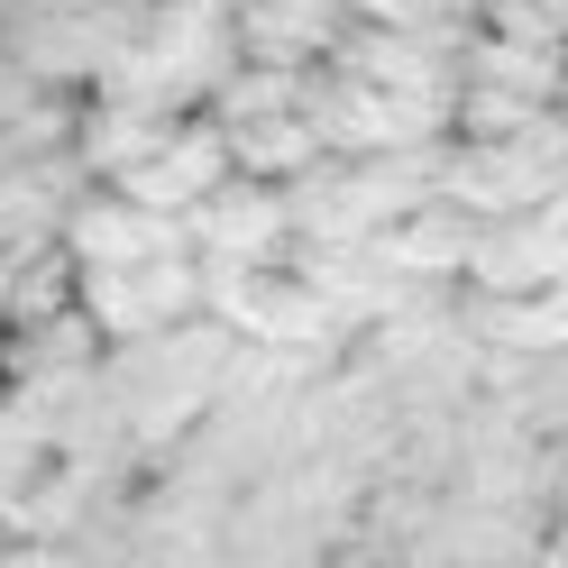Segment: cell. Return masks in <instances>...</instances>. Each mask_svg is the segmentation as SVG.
I'll list each match as a JSON object with an SVG mask.
<instances>
[{"mask_svg": "<svg viewBox=\"0 0 568 568\" xmlns=\"http://www.w3.org/2000/svg\"><path fill=\"white\" fill-rule=\"evenodd\" d=\"M239 19V55H266V64H322L348 19H358V0H230Z\"/></svg>", "mask_w": 568, "mask_h": 568, "instance_id": "cell-7", "label": "cell"}, {"mask_svg": "<svg viewBox=\"0 0 568 568\" xmlns=\"http://www.w3.org/2000/svg\"><path fill=\"white\" fill-rule=\"evenodd\" d=\"M440 193L468 202L477 221L568 193V101L531 111L523 129H495V138H440Z\"/></svg>", "mask_w": 568, "mask_h": 568, "instance_id": "cell-1", "label": "cell"}, {"mask_svg": "<svg viewBox=\"0 0 568 568\" xmlns=\"http://www.w3.org/2000/svg\"><path fill=\"white\" fill-rule=\"evenodd\" d=\"M83 312L101 322V339H156V331H184L211 312V275H202V247H156V257H129V266H83Z\"/></svg>", "mask_w": 568, "mask_h": 568, "instance_id": "cell-3", "label": "cell"}, {"mask_svg": "<svg viewBox=\"0 0 568 568\" xmlns=\"http://www.w3.org/2000/svg\"><path fill=\"white\" fill-rule=\"evenodd\" d=\"M230 174H239L230 129L211 120V111H184V120H174L148 156H138V165H120L111 184H120V193H138V202H156V211H174V221H193V211L221 193Z\"/></svg>", "mask_w": 568, "mask_h": 568, "instance_id": "cell-5", "label": "cell"}, {"mask_svg": "<svg viewBox=\"0 0 568 568\" xmlns=\"http://www.w3.org/2000/svg\"><path fill=\"white\" fill-rule=\"evenodd\" d=\"M230 156L239 174H266V184H294V174H312L331 156V138L312 129L303 101H284V111H257V120H230Z\"/></svg>", "mask_w": 568, "mask_h": 568, "instance_id": "cell-8", "label": "cell"}, {"mask_svg": "<svg viewBox=\"0 0 568 568\" xmlns=\"http://www.w3.org/2000/svg\"><path fill=\"white\" fill-rule=\"evenodd\" d=\"M184 230H193V247H202V266H275V257H294V247H303L294 193L266 184V174H230V184L211 193Z\"/></svg>", "mask_w": 568, "mask_h": 568, "instance_id": "cell-4", "label": "cell"}, {"mask_svg": "<svg viewBox=\"0 0 568 568\" xmlns=\"http://www.w3.org/2000/svg\"><path fill=\"white\" fill-rule=\"evenodd\" d=\"M376 247H385V266L413 275V284H458L468 275V247H477V211L449 202V193H422L376 230Z\"/></svg>", "mask_w": 568, "mask_h": 568, "instance_id": "cell-6", "label": "cell"}, {"mask_svg": "<svg viewBox=\"0 0 568 568\" xmlns=\"http://www.w3.org/2000/svg\"><path fill=\"white\" fill-rule=\"evenodd\" d=\"M358 19H395V28H477L486 0H358Z\"/></svg>", "mask_w": 568, "mask_h": 568, "instance_id": "cell-9", "label": "cell"}, {"mask_svg": "<svg viewBox=\"0 0 568 568\" xmlns=\"http://www.w3.org/2000/svg\"><path fill=\"white\" fill-rule=\"evenodd\" d=\"M202 275H211V312H221L239 339H257V348H312V358H339V348L358 339L339 322V303L294 257H275V266H202Z\"/></svg>", "mask_w": 568, "mask_h": 568, "instance_id": "cell-2", "label": "cell"}]
</instances>
